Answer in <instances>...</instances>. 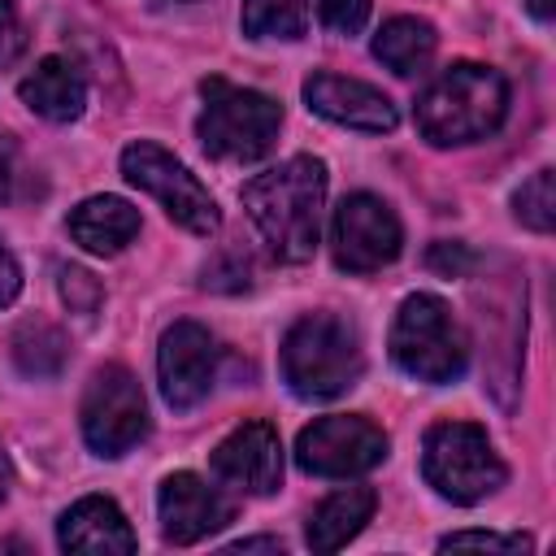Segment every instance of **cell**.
I'll use <instances>...</instances> for the list:
<instances>
[{"label":"cell","mask_w":556,"mask_h":556,"mask_svg":"<svg viewBox=\"0 0 556 556\" xmlns=\"http://www.w3.org/2000/svg\"><path fill=\"white\" fill-rule=\"evenodd\" d=\"M434 48H439V35L426 17H387L374 35V56L400 78L421 74L430 65Z\"/></svg>","instance_id":"19"},{"label":"cell","mask_w":556,"mask_h":556,"mask_svg":"<svg viewBox=\"0 0 556 556\" xmlns=\"http://www.w3.org/2000/svg\"><path fill=\"white\" fill-rule=\"evenodd\" d=\"M56 287H61V300L70 304V313L78 317H96L100 313V300H104V287L91 269L83 265H61L56 269Z\"/></svg>","instance_id":"23"},{"label":"cell","mask_w":556,"mask_h":556,"mask_svg":"<svg viewBox=\"0 0 556 556\" xmlns=\"http://www.w3.org/2000/svg\"><path fill=\"white\" fill-rule=\"evenodd\" d=\"M226 552H278L282 556V539H239Z\"/></svg>","instance_id":"30"},{"label":"cell","mask_w":556,"mask_h":556,"mask_svg":"<svg viewBox=\"0 0 556 556\" xmlns=\"http://www.w3.org/2000/svg\"><path fill=\"white\" fill-rule=\"evenodd\" d=\"M243 213L252 217L256 235L265 239V248L287 261L300 265L317 252V235H321V204H326V161L300 152L287 156L282 165L248 178L239 187Z\"/></svg>","instance_id":"1"},{"label":"cell","mask_w":556,"mask_h":556,"mask_svg":"<svg viewBox=\"0 0 556 556\" xmlns=\"http://www.w3.org/2000/svg\"><path fill=\"white\" fill-rule=\"evenodd\" d=\"M239 26L248 39H300L308 30V0H243Z\"/></svg>","instance_id":"21"},{"label":"cell","mask_w":556,"mask_h":556,"mask_svg":"<svg viewBox=\"0 0 556 556\" xmlns=\"http://www.w3.org/2000/svg\"><path fill=\"white\" fill-rule=\"evenodd\" d=\"M400 248H404V226L382 195H369V191L343 195V204L334 208V222H330V252H334L339 269L374 274V269L391 265L400 256Z\"/></svg>","instance_id":"10"},{"label":"cell","mask_w":556,"mask_h":556,"mask_svg":"<svg viewBox=\"0 0 556 556\" xmlns=\"http://www.w3.org/2000/svg\"><path fill=\"white\" fill-rule=\"evenodd\" d=\"M200 117H195V139L213 161L248 165L261 161L282 126V104L256 87H239L226 78H204L200 83Z\"/></svg>","instance_id":"4"},{"label":"cell","mask_w":556,"mask_h":556,"mask_svg":"<svg viewBox=\"0 0 556 556\" xmlns=\"http://www.w3.org/2000/svg\"><path fill=\"white\" fill-rule=\"evenodd\" d=\"M17 96H22V104H26L35 117L61 126V122L83 117V109H87V78H83V70H78L74 61H65V56H43V61L22 78Z\"/></svg>","instance_id":"16"},{"label":"cell","mask_w":556,"mask_h":556,"mask_svg":"<svg viewBox=\"0 0 556 556\" xmlns=\"http://www.w3.org/2000/svg\"><path fill=\"white\" fill-rule=\"evenodd\" d=\"M369 0H317V17L330 35H356L369 22Z\"/></svg>","instance_id":"25"},{"label":"cell","mask_w":556,"mask_h":556,"mask_svg":"<svg viewBox=\"0 0 556 556\" xmlns=\"http://www.w3.org/2000/svg\"><path fill=\"white\" fill-rule=\"evenodd\" d=\"M17 178H22V161H17V143L9 135H0V204H9L17 195Z\"/></svg>","instance_id":"28"},{"label":"cell","mask_w":556,"mask_h":556,"mask_svg":"<svg viewBox=\"0 0 556 556\" xmlns=\"http://www.w3.org/2000/svg\"><path fill=\"white\" fill-rule=\"evenodd\" d=\"M213 473L230 491L274 495L282 486V439L269 421H243L213 447Z\"/></svg>","instance_id":"13"},{"label":"cell","mask_w":556,"mask_h":556,"mask_svg":"<svg viewBox=\"0 0 556 556\" xmlns=\"http://www.w3.org/2000/svg\"><path fill=\"white\" fill-rule=\"evenodd\" d=\"M26 52V26L13 0H0V65H13Z\"/></svg>","instance_id":"27"},{"label":"cell","mask_w":556,"mask_h":556,"mask_svg":"<svg viewBox=\"0 0 556 556\" xmlns=\"http://www.w3.org/2000/svg\"><path fill=\"white\" fill-rule=\"evenodd\" d=\"M17 291H22V265H17V256L0 243V308H9V304L17 300Z\"/></svg>","instance_id":"29"},{"label":"cell","mask_w":556,"mask_h":556,"mask_svg":"<svg viewBox=\"0 0 556 556\" xmlns=\"http://www.w3.org/2000/svg\"><path fill=\"white\" fill-rule=\"evenodd\" d=\"M421 478L447 504H482L508 482V465L473 421H434L421 439Z\"/></svg>","instance_id":"6"},{"label":"cell","mask_w":556,"mask_h":556,"mask_svg":"<svg viewBox=\"0 0 556 556\" xmlns=\"http://www.w3.org/2000/svg\"><path fill=\"white\" fill-rule=\"evenodd\" d=\"M83 439L96 456H126L148 434V400L126 365H100L83 391L78 408Z\"/></svg>","instance_id":"8"},{"label":"cell","mask_w":556,"mask_h":556,"mask_svg":"<svg viewBox=\"0 0 556 556\" xmlns=\"http://www.w3.org/2000/svg\"><path fill=\"white\" fill-rule=\"evenodd\" d=\"M282 382L300 400H334L365 374L361 330L339 313H304L282 334Z\"/></svg>","instance_id":"3"},{"label":"cell","mask_w":556,"mask_h":556,"mask_svg":"<svg viewBox=\"0 0 556 556\" xmlns=\"http://www.w3.org/2000/svg\"><path fill=\"white\" fill-rule=\"evenodd\" d=\"M387 460V430L365 413H330L300 430L295 465L313 478H356Z\"/></svg>","instance_id":"9"},{"label":"cell","mask_w":556,"mask_h":556,"mask_svg":"<svg viewBox=\"0 0 556 556\" xmlns=\"http://www.w3.org/2000/svg\"><path fill=\"white\" fill-rule=\"evenodd\" d=\"M426 265H430L434 274H443V278H465V274L478 265V256H473L465 243H430Z\"/></svg>","instance_id":"26"},{"label":"cell","mask_w":556,"mask_h":556,"mask_svg":"<svg viewBox=\"0 0 556 556\" xmlns=\"http://www.w3.org/2000/svg\"><path fill=\"white\" fill-rule=\"evenodd\" d=\"M508 117V78L495 65L482 61H456L447 65L413 109V122L426 143L434 148H460L491 139Z\"/></svg>","instance_id":"2"},{"label":"cell","mask_w":556,"mask_h":556,"mask_svg":"<svg viewBox=\"0 0 556 556\" xmlns=\"http://www.w3.org/2000/svg\"><path fill=\"white\" fill-rule=\"evenodd\" d=\"M443 552L452 547H482V552H530L534 539L530 534H495V530H456V534H443L439 539Z\"/></svg>","instance_id":"24"},{"label":"cell","mask_w":556,"mask_h":556,"mask_svg":"<svg viewBox=\"0 0 556 556\" xmlns=\"http://www.w3.org/2000/svg\"><path fill=\"white\" fill-rule=\"evenodd\" d=\"M9 495V456H4V447H0V500Z\"/></svg>","instance_id":"32"},{"label":"cell","mask_w":556,"mask_h":556,"mask_svg":"<svg viewBox=\"0 0 556 556\" xmlns=\"http://www.w3.org/2000/svg\"><path fill=\"white\" fill-rule=\"evenodd\" d=\"M304 104L317 117L348 126V130H365V135H387L400 126V109L382 87H374L365 78L330 74V70L304 78Z\"/></svg>","instance_id":"12"},{"label":"cell","mask_w":556,"mask_h":556,"mask_svg":"<svg viewBox=\"0 0 556 556\" xmlns=\"http://www.w3.org/2000/svg\"><path fill=\"white\" fill-rule=\"evenodd\" d=\"M65 230L91 256H117L139 235V208L122 195H87L83 204L70 208Z\"/></svg>","instance_id":"17"},{"label":"cell","mask_w":556,"mask_h":556,"mask_svg":"<svg viewBox=\"0 0 556 556\" xmlns=\"http://www.w3.org/2000/svg\"><path fill=\"white\" fill-rule=\"evenodd\" d=\"M156 378L169 408H195L217 378V343L200 321H174L156 348Z\"/></svg>","instance_id":"11"},{"label":"cell","mask_w":556,"mask_h":556,"mask_svg":"<svg viewBox=\"0 0 556 556\" xmlns=\"http://www.w3.org/2000/svg\"><path fill=\"white\" fill-rule=\"evenodd\" d=\"M122 178L139 191H148L169 222H178L182 230L191 235H213L222 226V213H217V200L208 195V187L178 161L169 156L161 143H126L122 148Z\"/></svg>","instance_id":"7"},{"label":"cell","mask_w":556,"mask_h":556,"mask_svg":"<svg viewBox=\"0 0 556 556\" xmlns=\"http://www.w3.org/2000/svg\"><path fill=\"white\" fill-rule=\"evenodd\" d=\"M156 517H161L165 543L191 547V543L208 539L213 530H222L235 517V504L217 486H208L200 473L182 469V473H169L161 482V491H156Z\"/></svg>","instance_id":"14"},{"label":"cell","mask_w":556,"mask_h":556,"mask_svg":"<svg viewBox=\"0 0 556 556\" xmlns=\"http://www.w3.org/2000/svg\"><path fill=\"white\" fill-rule=\"evenodd\" d=\"M61 552H87V556H130L139 547L126 513L109 495H83L70 504L56 521Z\"/></svg>","instance_id":"15"},{"label":"cell","mask_w":556,"mask_h":556,"mask_svg":"<svg viewBox=\"0 0 556 556\" xmlns=\"http://www.w3.org/2000/svg\"><path fill=\"white\" fill-rule=\"evenodd\" d=\"M552 169H534L517 191H513V217L534 230V235H547L556 226V187H552Z\"/></svg>","instance_id":"22"},{"label":"cell","mask_w":556,"mask_h":556,"mask_svg":"<svg viewBox=\"0 0 556 556\" xmlns=\"http://www.w3.org/2000/svg\"><path fill=\"white\" fill-rule=\"evenodd\" d=\"M521 4L534 22H552V13H556V0H521Z\"/></svg>","instance_id":"31"},{"label":"cell","mask_w":556,"mask_h":556,"mask_svg":"<svg viewBox=\"0 0 556 556\" xmlns=\"http://www.w3.org/2000/svg\"><path fill=\"white\" fill-rule=\"evenodd\" d=\"M13 361L26 378H56L70 361V339L48 317H30L13 330Z\"/></svg>","instance_id":"20"},{"label":"cell","mask_w":556,"mask_h":556,"mask_svg":"<svg viewBox=\"0 0 556 556\" xmlns=\"http://www.w3.org/2000/svg\"><path fill=\"white\" fill-rule=\"evenodd\" d=\"M374 508H378L374 486H339L334 495H326L313 508L308 530H304L308 547L313 552H339V547H348L365 530V521L374 517Z\"/></svg>","instance_id":"18"},{"label":"cell","mask_w":556,"mask_h":556,"mask_svg":"<svg viewBox=\"0 0 556 556\" xmlns=\"http://www.w3.org/2000/svg\"><path fill=\"white\" fill-rule=\"evenodd\" d=\"M391 361L426 387L456 382L469 369V339L443 295L434 291L404 295L391 321Z\"/></svg>","instance_id":"5"}]
</instances>
